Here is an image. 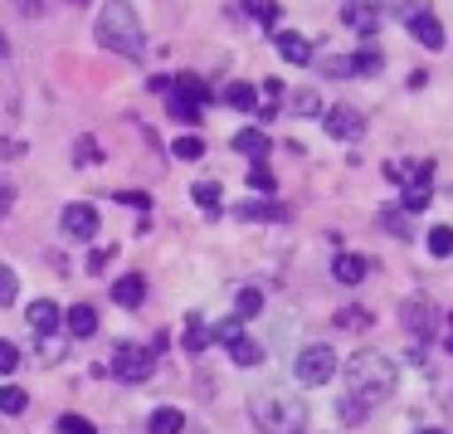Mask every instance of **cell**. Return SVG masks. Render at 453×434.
<instances>
[{
	"mask_svg": "<svg viewBox=\"0 0 453 434\" xmlns=\"http://www.w3.org/2000/svg\"><path fill=\"white\" fill-rule=\"evenodd\" d=\"M346 395H356L361 405H380L385 395L395 391V381H400V371H395V361L385 352H375V346H365V352L346 356Z\"/></svg>",
	"mask_w": 453,
	"mask_h": 434,
	"instance_id": "obj_1",
	"label": "cell"
},
{
	"mask_svg": "<svg viewBox=\"0 0 453 434\" xmlns=\"http://www.w3.org/2000/svg\"><path fill=\"white\" fill-rule=\"evenodd\" d=\"M98 44L122 59H142L147 54V35H142V20L132 11V0H108L98 15Z\"/></svg>",
	"mask_w": 453,
	"mask_h": 434,
	"instance_id": "obj_2",
	"label": "cell"
},
{
	"mask_svg": "<svg viewBox=\"0 0 453 434\" xmlns=\"http://www.w3.org/2000/svg\"><path fill=\"white\" fill-rule=\"evenodd\" d=\"M249 415H254V424L264 434H303V424H307V405L297 395H278V391L254 395Z\"/></svg>",
	"mask_w": 453,
	"mask_h": 434,
	"instance_id": "obj_3",
	"label": "cell"
},
{
	"mask_svg": "<svg viewBox=\"0 0 453 434\" xmlns=\"http://www.w3.org/2000/svg\"><path fill=\"white\" fill-rule=\"evenodd\" d=\"M200 103H210V89L196 79V74H180V79H171V89H166V112H176L180 122H196V118H200Z\"/></svg>",
	"mask_w": 453,
	"mask_h": 434,
	"instance_id": "obj_4",
	"label": "cell"
},
{
	"mask_svg": "<svg viewBox=\"0 0 453 434\" xmlns=\"http://www.w3.org/2000/svg\"><path fill=\"white\" fill-rule=\"evenodd\" d=\"M293 371H297V381H303V385H326L336 376V352L326 342H312V346L297 352Z\"/></svg>",
	"mask_w": 453,
	"mask_h": 434,
	"instance_id": "obj_5",
	"label": "cell"
},
{
	"mask_svg": "<svg viewBox=\"0 0 453 434\" xmlns=\"http://www.w3.org/2000/svg\"><path fill=\"white\" fill-rule=\"evenodd\" d=\"M112 371L122 376V381H147L151 371H157V352L151 346H137V342H122L118 352H112Z\"/></svg>",
	"mask_w": 453,
	"mask_h": 434,
	"instance_id": "obj_6",
	"label": "cell"
},
{
	"mask_svg": "<svg viewBox=\"0 0 453 434\" xmlns=\"http://www.w3.org/2000/svg\"><path fill=\"white\" fill-rule=\"evenodd\" d=\"M400 322H404V332H410V337H419V342H424V337H434V332H439L429 298H419V293H414V298H404V303H400Z\"/></svg>",
	"mask_w": 453,
	"mask_h": 434,
	"instance_id": "obj_7",
	"label": "cell"
},
{
	"mask_svg": "<svg viewBox=\"0 0 453 434\" xmlns=\"http://www.w3.org/2000/svg\"><path fill=\"white\" fill-rule=\"evenodd\" d=\"M385 176L404 181V190H434V167H429V161H390Z\"/></svg>",
	"mask_w": 453,
	"mask_h": 434,
	"instance_id": "obj_8",
	"label": "cell"
},
{
	"mask_svg": "<svg viewBox=\"0 0 453 434\" xmlns=\"http://www.w3.org/2000/svg\"><path fill=\"white\" fill-rule=\"evenodd\" d=\"M404 25H410V35L424 44V50H443V20L434 11H424V5H419V11H414Z\"/></svg>",
	"mask_w": 453,
	"mask_h": 434,
	"instance_id": "obj_9",
	"label": "cell"
},
{
	"mask_svg": "<svg viewBox=\"0 0 453 434\" xmlns=\"http://www.w3.org/2000/svg\"><path fill=\"white\" fill-rule=\"evenodd\" d=\"M326 132L342 137V142H351V137H361V132H365V118L356 108H346V103H336V108H326Z\"/></svg>",
	"mask_w": 453,
	"mask_h": 434,
	"instance_id": "obj_10",
	"label": "cell"
},
{
	"mask_svg": "<svg viewBox=\"0 0 453 434\" xmlns=\"http://www.w3.org/2000/svg\"><path fill=\"white\" fill-rule=\"evenodd\" d=\"M64 235L69 239H93L98 235V210L93 205H64Z\"/></svg>",
	"mask_w": 453,
	"mask_h": 434,
	"instance_id": "obj_11",
	"label": "cell"
},
{
	"mask_svg": "<svg viewBox=\"0 0 453 434\" xmlns=\"http://www.w3.org/2000/svg\"><path fill=\"white\" fill-rule=\"evenodd\" d=\"M25 322H30L40 337H54V327L64 322V313H59V303H50V298H35V303L25 307Z\"/></svg>",
	"mask_w": 453,
	"mask_h": 434,
	"instance_id": "obj_12",
	"label": "cell"
},
{
	"mask_svg": "<svg viewBox=\"0 0 453 434\" xmlns=\"http://www.w3.org/2000/svg\"><path fill=\"white\" fill-rule=\"evenodd\" d=\"M273 50L283 54L288 64H312V40H307V35H297V30H283L273 40Z\"/></svg>",
	"mask_w": 453,
	"mask_h": 434,
	"instance_id": "obj_13",
	"label": "cell"
},
{
	"mask_svg": "<svg viewBox=\"0 0 453 434\" xmlns=\"http://www.w3.org/2000/svg\"><path fill=\"white\" fill-rule=\"evenodd\" d=\"M365 274H371V264H365L361 254H336V259H332V278H336V283H346V288L361 283Z\"/></svg>",
	"mask_w": 453,
	"mask_h": 434,
	"instance_id": "obj_14",
	"label": "cell"
},
{
	"mask_svg": "<svg viewBox=\"0 0 453 434\" xmlns=\"http://www.w3.org/2000/svg\"><path fill=\"white\" fill-rule=\"evenodd\" d=\"M64 327H69L73 337H93V332H98V307H93V303H73L69 313H64Z\"/></svg>",
	"mask_w": 453,
	"mask_h": 434,
	"instance_id": "obj_15",
	"label": "cell"
},
{
	"mask_svg": "<svg viewBox=\"0 0 453 434\" xmlns=\"http://www.w3.org/2000/svg\"><path fill=\"white\" fill-rule=\"evenodd\" d=\"M234 151H239V157H254V161H264L268 151H273V142H268V132H258V128H244V132H234Z\"/></svg>",
	"mask_w": 453,
	"mask_h": 434,
	"instance_id": "obj_16",
	"label": "cell"
},
{
	"mask_svg": "<svg viewBox=\"0 0 453 434\" xmlns=\"http://www.w3.org/2000/svg\"><path fill=\"white\" fill-rule=\"evenodd\" d=\"M142 298H147L142 274H122L118 283H112V303H118V307H142Z\"/></svg>",
	"mask_w": 453,
	"mask_h": 434,
	"instance_id": "obj_17",
	"label": "cell"
},
{
	"mask_svg": "<svg viewBox=\"0 0 453 434\" xmlns=\"http://www.w3.org/2000/svg\"><path fill=\"white\" fill-rule=\"evenodd\" d=\"M342 20L351 25L356 35H375V25H380V11H375V5H342Z\"/></svg>",
	"mask_w": 453,
	"mask_h": 434,
	"instance_id": "obj_18",
	"label": "cell"
},
{
	"mask_svg": "<svg viewBox=\"0 0 453 434\" xmlns=\"http://www.w3.org/2000/svg\"><path fill=\"white\" fill-rule=\"evenodd\" d=\"M239 220H283V200H244V205H234Z\"/></svg>",
	"mask_w": 453,
	"mask_h": 434,
	"instance_id": "obj_19",
	"label": "cell"
},
{
	"mask_svg": "<svg viewBox=\"0 0 453 434\" xmlns=\"http://www.w3.org/2000/svg\"><path fill=\"white\" fill-rule=\"evenodd\" d=\"M147 430H151V434H180V430H186V415L171 410V405H161V410H151Z\"/></svg>",
	"mask_w": 453,
	"mask_h": 434,
	"instance_id": "obj_20",
	"label": "cell"
},
{
	"mask_svg": "<svg viewBox=\"0 0 453 434\" xmlns=\"http://www.w3.org/2000/svg\"><path fill=\"white\" fill-rule=\"evenodd\" d=\"M210 342H215V337H210L205 317H196V313H190V322H186V352H190V356H200Z\"/></svg>",
	"mask_w": 453,
	"mask_h": 434,
	"instance_id": "obj_21",
	"label": "cell"
},
{
	"mask_svg": "<svg viewBox=\"0 0 453 434\" xmlns=\"http://www.w3.org/2000/svg\"><path fill=\"white\" fill-rule=\"evenodd\" d=\"M258 307H264V293H258V288H239V293H234L239 322H244V317H258Z\"/></svg>",
	"mask_w": 453,
	"mask_h": 434,
	"instance_id": "obj_22",
	"label": "cell"
},
{
	"mask_svg": "<svg viewBox=\"0 0 453 434\" xmlns=\"http://www.w3.org/2000/svg\"><path fill=\"white\" fill-rule=\"evenodd\" d=\"M249 11V20H258V25H278V0H239Z\"/></svg>",
	"mask_w": 453,
	"mask_h": 434,
	"instance_id": "obj_23",
	"label": "cell"
},
{
	"mask_svg": "<svg viewBox=\"0 0 453 434\" xmlns=\"http://www.w3.org/2000/svg\"><path fill=\"white\" fill-rule=\"evenodd\" d=\"M25 405H30V395L20 385H0V415H25Z\"/></svg>",
	"mask_w": 453,
	"mask_h": 434,
	"instance_id": "obj_24",
	"label": "cell"
},
{
	"mask_svg": "<svg viewBox=\"0 0 453 434\" xmlns=\"http://www.w3.org/2000/svg\"><path fill=\"white\" fill-rule=\"evenodd\" d=\"M190 196H196V205L205 210V215H219V186H215V181H200Z\"/></svg>",
	"mask_w": 453,
	"mask_h": 434,
	"instance_id": "obj_25",
	"label": "cell"
},
{
	"mask_svg": "<svg viewBox=\"0 0 453 434\" xmlns=\"http://www.w3.org/2000/svg\"><path fill=\"white\" fill-rule=\"evenodd\" d=\"M98 157H103V147L93 137H79L73 142V167H98Z\"/></svg>",
	"mask_w": 453,
	"mask_h": 434,
	"instance_id": "obj_26",
	"label": "cell"
},
{
	"mask_svg": "<svg viewBox=\"0 0 453 434\" xmlns=\"http://www.w3.org/2000/svg\"><path fill=\"white\" fill-rule=\"evenodd\" d=\"M249 186H254L258 196H273V190H278V181H273V171H268L264 161H254V167H249Z\"/></svg>",
	"mask_w": 453,
	"mask_h": 434,
	"instance_id": "obj_27",
	"label": "cell"
},
{
	"mask_svg": "<svg viewBox=\"0 0 453 434\" xmlns=\"http://www.w3.org/2000/svg\"><path fill=\"white\" fill-rule=\"evenodd\" d=\"M229 356H234V366H258L264 356H258V346L249 342V337H239V342H229Z\"/></svg>",
	"mask_w": 453,
	"mask_h": 434,
	"instance_id": "obj_28",
	"label": "cell"
},
{
	"mask_svg": "<svg viewBox=\"0 0 453 434\" xmlns=\"http://www.w3.org/2000/svg\"><path fill=\"white\" fill-rule=\"evenodd\" d=\"M429 254H434V259H449V254H453V229H449V225L429 229Z\"/></svg>",
	"mask_w": 453,
	"mask_h": 434,
	"instance_id": "obj_29",
	"label": "cell"
},
{
	"mask_svg": "<svg viewBox=\"0 0 453 434\" xmlns=\"http://www.w3.org/2000/svg\"><path fill=\"white\" fill-rule=\"evenodd\" d=\"M54 434H98V430H93V420H83V415H59V420H54Z\"/></svg>",
	"mask_w": 453,
	"mask_h": 434,
	"instance_id": "obj_30",
	"label": "cell"
},
{
	"mask_svg": "<svg viewBox=\"0 0 453 434\" xmlns=\"http://www.w3.org/2000/svg\"><path fill=\"white\" fill-rule=\"evenodd\" d=\"M15 293H20V278H15L11 264H0V307H11Z\"/></svg>",
	"mask_w": 453,
	"mask_h": 434,
	"instance_id": "obj_31",
	"label": "cell"
},
{
	"mask_svg": "<svg viewBox=\"0 0 453 434\" xmlns=\"http://www.w3.org/2000/svg\"><path fill=\"white\" fill-rule=\"evenodd\" d=\"M171 157L196 161V157H205V142H200V137H176V142H171Z\"/></svg>",
	"mask_w": 453,
	"mask_h": 434,
	"instance_id": "obj_32",
	"label": "cell"
},
{
	"mask_svg": "<svg viewBox=\"0 0 453 434\" xmlns=\"http://www.w3.org/2000/svg\"><path fill=\"white\" fill-rule=\"evenodd\" d=\"M293 112H303V118H317V112H322V98H317L312 89H297V93H293Z\"/></svg>",
	"mask_w": 453,
	"mask_h": 434,
	"instance_id": "obj_33",
	"label": "cell"
},
{
	"mask_svg": "<svg viewBox=\"0 0 453 434\" xmlns=\"http://www.w3.org/2000/svg\"><path fill=\"white\" fill-rule=\"evenodd\" d=\"M336 410H342L346 424H356V420H365V415H371V405H361L356 395H342V405H336Z\"/></svg>",
	"mask_w": 453,
	"mask_h": 434,
	"instance_id": "obj_34",
	"label": "cell"
},
{
	"mask_svg": "<svg viewBox=\"0 0 453 434\" xmlns=\"http://www.w3.org/2000/svg\"><path fill=\"white\" fill-rule=\"evenodd\" d=\"M380 54L375 50H365V54H351V74H380Z\"/></svg>",
	"mask_w": 453,
	"mask_h": 434,
	"instance_id": "obj_35",
	"label": "cell"
},
{
	"mask_svg": "<svg viewBox=\"0 0 453 434\" xmlns=\"http://www.w3.org/2000/svg\"><path fill=\"white\" fill-rule=\"evenodd\" d=\"M225 98L229 103H234V108H254V89H249V83H229V89H225Z\"/></svg>",
	"mask_w": 453,
	"mask_h": 434,
	"instance_id": "obj_36",
	"label": "cell"
},
{
	"mask_svg": "<svg viewBox=\"0 0 453 434\" xmlns=\"http://www.w3.org/2000/svg\"><path fill=\"white\" fill-rule=\"evenodd\" d=\"M15 366H20V346L0 342V376H15Z\"/></svg>",
	"mask_w": 453,
	"mask_h": 434,
	"instance_id": "obj_37",
	"label": "cell"
},
{
	"mask_svg": "<svg viewBox=\"0 0 453 434\" xmlns=\"http://www.w3.org/2000/svg\"><path fill=\"white\" fill-rule=\"evenodd\" d=\"M336 322H342V327H371V313H365V307H342Z\"/></svg>",
	"mask_w": 453,
	"mask_h": 434,
	"instance_id": "obj_38",
	"label": "cell"
},
{
	"mask_svg": "<svg viewBox=\"0 0 453 434\" xmlns=\"http://www.w3.org/2000/svg\"><path fill=\"white\" fill-rule=\"evenodd\" d=\"M210 337H219V342L229 346V342H239V337H244V322H239V317H229V322H219Z\"/></svg>",
	"mask_w": 453,
	"mask_h": 434,
	"instance_id": "obj_39",
	"label": "cell"
},
{
	"mask_svg": "<svg viewBox=\"0 0 453 434\" xmlns=\"http://www.w3.org/2000/svg\"><path fill=\"white\" fill-rule=\"evenodd\" d=\"M40 356H44V366H50V361H64V346H59V337H40Z\"/></svg>",
	"mask_w": 453,
	"mask_h": 434,
	"instance_id": "obj_40",
	"label": "cell"
},
{
	"mask_svg": "<svg viewBox=\"0 0 453 434\" xmlns=\"http://www.w3.org/2000/svg\"><path fill=\"white\" fill-rule=\"evenodd\" d=\"M326 79H351V59H322Z\"/></svg>",
	"mask_w": 453,
	"mask_h": 434,
	"instance_id": "obj_41",
	"label": "cell"
},
{
	"mask_svg": "<svg viewBox=\"0 0 453 434\" xmlns=\"http://www.w3.org/2000/svg\"><path fill=\"white\" fill-rule=\"evenodd\" d=\"M380 225L390 229V235H400V239L410 235V220H404V215H395V210H390V215H380Z\"/></svg>",
	"mask_w": 453,
	"mask_h": 434,
	"instance_id": "obj_42",
	"label": "cell"
},
{
	"mask_svg": "<svg viewBox=\"0 0 453 434\" xmlns=\"http://www.w3.org/2000/svg\"><path fill=\"white\" fill-rule=\"evenodd\" d=\"M434 200V190H404V210H424Z\"/></svg>",
	"mask_w": 453,
	"mask_h": 434,
	"instance_id": "obj_43",
	"label": "cell"
},
{
	"mask_svg": "<svg viewBox=\"0 0 453 434\" xmlns=\"http://www.w3.org/2000/svg\"><path fill=\"white\" fill-rule=\"evenodd\" d=\"M118 200H122V205H132V210H147V205H151V196H147V190H122Z\"/></svg>",
	"mask_w": 453,
	"mask_h": 434,
	"instance_id": "obj_44",
	"label": "cell"
},
{
	"mask_svg": "<svg viewBox=\"0 0 453 434\" xmlns=\"http://www.w3.org/2000/svg\"><path fill=\"white\" fill-rule=\"evenodd\" d=\"M11 200H15V190H11V186H5V181H0V220L11 215Z\"/></svg>",
	"mask_w": 453,
	"mask_h": 434,
	"instance_id": "obj_45",
	"label": "cell"
},
{
	"mask_svg": "<svg viewBox=\"0 0 453 434\" xmlns=\"http://www.w3.org/2000/svg\"><path fill=\"white\" fill-rule=\"evenodd\" d=\"M11 5H20L25 15H40L44 11V0H11Z\"/></svg>",
	"mask_w": 453,
	"mask_h": 434,
	"instance_id": "obj_46",
	"label": "cell"
},
{
	"mask_svg": "<svg viewBox=\"0 0 453 434\" xmlns=\"http://www.w3.org/2000/svg\"><path fill=\"white\" fill-rule=\"evenodd\" d=\"M443 332H449V346H453V313L443 317Z\"/></svg>",
	"mask_w": 453,
	"mask_h": 434,
	"instance_id": "obj_47",
	"label": "cell"
},
{
	"mask_svg": "<svg viewBox=\"0 0 453 434\" xmlns=\"http://www.w3.org/2000/svg\"><path fill=\"white\" fill-rule=\"evenodd\" d=\"M419 434H443V430H419Z\"/></svg>",
	"mask_w": 453,
	"mask_h": 434,
	"instance_id": "obj_48",
	"label": "cell"
},
{
	"mask_svg": "<svg viewBox=\"0 0 453 434\" xmlns=\"http://www.w3.org/2000/svg\"><path fill=\"white\" fill-rule=\"evenodd\" d=\"M0 54H5V35H0Z\"/></svg>",
	"mask_w": 453,
	"mask_h": 434,
	"instance_id": "obj_49",
	"label": "cell"
}]
</instances>
